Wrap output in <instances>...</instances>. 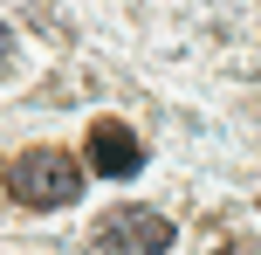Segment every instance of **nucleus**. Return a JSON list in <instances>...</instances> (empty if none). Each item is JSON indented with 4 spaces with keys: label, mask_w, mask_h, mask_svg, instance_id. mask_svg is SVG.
Returning a JSON list of instances; mask_svg holds the SVG:
<instances>
[{
    "label": "nucleus",
    "mask_w": 261,
    "mask_h": 255,
    "mask_svg": "<svg viewBox=\"0 0 261 255\" xmlns=\"http://www.w3.org/2000/svg\"><path fill=\"white\" fill-rule=\"evenodd\" d=\"M90 166H96L103 179H130V173L144 166V145H138V138L124 131L117 118H103V124L90 131Z\"/></svg>",
    "instance_id": "7ed1b4c3"
},
{
    "label": "nucleus",
    "mask_w": 261,
    "mask_h": 255,
    "mask_svg": "<svg viewBox=\"0 0 261 255\" xmlns=\"http://www.w3.org/2000/svg\"><path fill=\"white\" fill-rule=\"evenodd\" d=\"M220 255H261V248L254 242H234V248H220Z\"/></svg>",
    "instance_id": "20e7f679"
},
{
    "label": "nucleus",
    "mask_w": 261,
    "mask_h": 255,
    "mask_svg": "<svg viewBox=\"0 0 261 255\" xmlns=\"http://www.w3.org/2000/svg\"><path fill=\"white\" fill-rule=\"evenodd\" d=\"M7 49H14V41H7V28H0V62H7Z\"/></svg>",
    "instance_id": "39448f33"
},
{
    "label": "nucleus",
    "mask_w": 261,
    "mask_h": 255,
    "mask_svg": "<svg viewBox=\"0 0 261 255\" xmlns=\"http://www.w3.org/2000/svg\"><path fill=\"white\" fill-rule=\"evenodd\" d=\"M7 193L21 207H69L83 193V166L69 152H55V145H35L21 159H7Z\"/></svg>",
    "instance_id": "f257e3e1"
},
{
    "label": "nucleus",
    "mask_w": 261,
    "mask_h": 255,
    "mask_svg": "<svg viewBox=\"0 0 261 255\" xmlns=\"http://www.w3.org/2000/svg\"><path fill=\"white\" fill-rule=\"evenodd\" d=\"M96 235H103V248H124V255H158V248H172V221L158 214V207H117V214L96 221Z\"/></svg>",
    "instance_id": "f03ea898"
}]
</instances>
